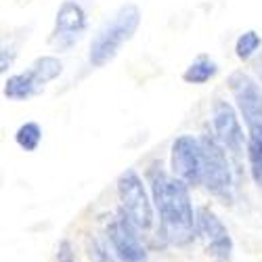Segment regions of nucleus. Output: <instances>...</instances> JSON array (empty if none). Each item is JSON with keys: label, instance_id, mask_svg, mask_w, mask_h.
Instances as JSON below:
<instances>
[{"label": "nucleus", "instance_id": "obj_1", "mask_svg": "<svg viewBox=\"0 0 262 262\" xmlns=\"http://www.w3.org/2000/svg\"><path fill=\"white\" fill-rule=\"evenodd\" d=\"M151 198L160 214V229L168 244L185 248L198 235V212H193L189 185L177 177H168L162 166L147 170Z\"/></svg>", "mask_w": 262, "mask_h": 262}, {"label": "nucleus", "instance_id": "obj_2", "mask_svg": "<svg viewBox=\"0 0 262 262\" xmlns=\"http://www.w3.org/2000/svg\"><path fill=\"white\" fill-rule=\"evenodd\" d=\"M141 26V9L133 3H128L118 9V13L95 34L91 49H89V63L93 68H105L112 63L124 45L135 38Z\"/></svg>", "mask_w": 262, "mask_h": 262}, {"label": "nucleus", "instance_id": "obj_3", "mask_svg": "<svg viewBox=\"0 0 262 262\" xmlns=\"http://www.w3.org/2000/svg\"><path fill=\"white\" fill-rule=\"evenodd\" d=\"M202 154H204V174L202 185L214 198L223 200L225 204H231L233 200V174L227 158V149L221 145L214 135L206 133L200 137Z\"/></svg>", "mask_w": 262, "mask_h": 262}, {"label": "nucleus", "instance_id": "obj_4", "mask_svg": "<svg viewBox=\"0 0 262 262\" xmlns=\"http://www.w3.org/2000/svg\"><path fill=\"white\" fill-rule=\"evenodd\" d=\"M118 200L120 212L126 214L137 231H151L156 223V206L151 204L143 179L137 174V170L128 168L118 177Z\"/></svg>", "mask_w": 262, "mask_h": 262}, {"label": "nucleus", "instance_id": "obj_5", "mask_svg": "<svg viewBox=\"0 0 262 262\" xmlns=\"http://www.w3.org/2000/svg\"><path fill=\"white\" fill-rule=\"evenodd\" d=\"M170 168L172 177L181 179L189 187L202 185V174H204V154H202V143L191 135H181L174 139L170 149Z\"/></svg>", "mask_w": 262, "mask_h": 262}, {"label": "nucleus", "instance_id": "obj_6", "mask_svg": "<svg viewBox=\"0 0 262 262\" xmlns=\"http://www.w3.org/2000/svg\"><path fill=\"white\" fill-rule=\"evenodd\" d=\"M86 28H89V19H86V11L82 9V5L76 0H63L57 9L49 42L57 51H68L82 38Z\"/></svg>", "mask_w": 262, "mask_h": 262}, {"label": "nucleus", "instance_id": "obj_7", "mask_svg": "<svg viewBox=\"0 0 262 262\" xmlns=\"http://www.w3.org/2000/svg\"><path fill=\"white\" fill-rule=\"evenodd\" d=\"M198 235L202 237L206 252L216 262H231L233 239H231L227 227L223 225V221L208 206L198 208Z\"/></svg>", "mask_w": 262, "mask_h": 262}, {"label": "nucleus", "instance_id": "obj_8", "mask_svg": "<svg viewBox=\"0 0 262 262\" xmlns=\"http://www.w3.org/2000/svg\"><path fill=\"white\" fill-rule=\"evenodd\" d=\"M229 91L235 99L237 112L244 118L246 126H254V124H262V91L258 82L248 76L246 72L237 70L229 76L227 80Z\"/></svg>", "mask_w": 262, "mask_h": 262}, {"label": "nucleus", "instance_id": "obj_9", "mask_svg": "<svg viewBox=\"0 0 262 262\" xmlns=\"http://www.w3.org/2000/svg\"><path fill=\"white\" fill-rule=\"evenodd\" d=\"M137 227L126 218L124 212H120L107 227V239L114 250V256L120 262H149L147 252L137 235Z\"/></svg>", "mask_w": 262, "mask_h": 262}, {"label": "nucleus", "instance_id": "obj_10", "mask_svg": "<svg viewBox=\"0 0 262 262\" xmlns=\"http://www.w3.org/2000/svg\"><path fill=\"white\" fill-rule=\"evenodd\" d=\"M212 126H214V137L221 141V145L239 156L244 149V128L239 122V116L235 107L223 99H214L212 105Z\"/></svg>", "mask_w": 262, "mask_h": 262}, {"label": "nucleus", "instance_id": "obj_11", "mask_svg": "<svg viewBox=\"0 0 262 262\" xmlns=\"http://www.w3.org/2000/svg\"><path fill=\"white\" fill-rule=\"evenodd\" d=\"M30 78L34 80V84L42 91L49 82L57 80L61 74H63V63L53 57V55H45V57H38L28 70Z\"/></svg>", "mask_w": 262, "mask_h": 262}, {"label": "nucleus", "instance_id": "obj_12", "mask_svg": "<svg viewBox=\"0 0 262 262\" xmlns=\"http://www.w3.org/2000/svg\"><path fill=\"white\" fill-rule=\"evenodd\" d=\"M248 162H250V174L252 181L262 187V124H254L248 128Z\"/></svg>", "mask_w": 262, "mask_h": 262}, {"label": "nucleus", "instance_id": "obj_13", "mask_svg": "<svg viewBox=\"0 0 262 262\" xmlns=\"http://www.w3.org/2000/svg\"><path fill=\"white\" fill-rule=\"evenodd\" d=\"M38 93H40V89L34 84V80L30 78L28 72L9 76V78L5 80L3 95H5L9 101H28V99L36 97Z\"/></svg>", "mask_w": 262, "mask_h": 262}, {"label": "nucleus", "instance_id": "obj_14", "mask_svg": "<svg viewBox=\"0 0 262 262\" xmlns=\"http://www.w3.org/2000/svg\"><path fill=\"white\" fill-rule=\"evenodd\" d=\"M216 74H218V65H216V61L210 59L208 55H200V57L195 59V61L189 65V68L183 72V82L200 86V84L210 82Z\"/></svg>", "mask_w": 262, "mask_h": 262}, {"label": "nucleus", "instance_id": "obj_15", "mask_svg": "<svg viewBox=\"0 0 262 262\" xmlns=\"http://www.w3.org/2000/svg\"><path fill=\"white\" fill-rule=\"evenodd\" d=\"M15 143L28 151V154H34V151L40 147L42 143V128L38 122H26V124H21L17 128V133H15Z\"/></svg>", "mask_w": 262, "mask_h": 262}, {"label": "nucleus", "instance_id": "obj_16", "mask_svg": "<svg viewBox=\"0 0 262 262\" xmlns=\"http://www.w3.org/2000/svg\"><path fill=\"white\" fill-rule=\"evenodd\" d=\"M262 47V38L256 30H246L235 40V55L239 61H250Z\"/></svg>", "mask_w": 262, "mask_h": 262}, {"label": "nucleus", "instance_id": "obj_17", "mask_svg": "<svg viewBox=\"0 0 262 262\" xmlns=\"http://www.w3.org/2000/svg\"><path fill=\"white\" fill-rule=\"evenodd\" d=\"M15 57H17L15 47H3V53H0V72L7 74V70L13 65Z\"/></svg>", "mask_w": 262, "mask_h": 262}, {"label": "nucleus", "instance_id": "obj_18", "mask_svg": "<svg viewBox=\"0 0 262 262\" xmlns=\"http://www.w3.org/2000/svg\"><path fill=\"white\" fill-rule=\"evenodd\" d=\"M57 260H59V262H76V260H74V252H72V244L68 242V239H63V242L59 244Z\"/></svg>", "mask_w": 262, "mask_h": 262}, {"label": "nucleus", "instance_id": "obj_19", "mask_svg": "<svg viewBox=\"0 0 262 262\" xmlns=\"http://www.w3.org/2000/svg\"><path fill=\"white\" fill-rule=\"evenodd\" d=\"M93 248H95V258H97V262H120L118 258H114L112 254H109V252H107L103 246L95 244Z\"/></svg>", "mask_w": 262, "mask_h": 262}, {"label": "nucleus", "instance_id": "obj_20", "mask_svg": "<svg viewBox=\"0 0 262 262\" xmlns=\"http://www.w3.org/2000/svg\"><path fill=\"white\" fill-rule=\"evenodd\" d=\"M256 70H258L260 80H262V53H260V57H258V61H256Z\"/></svg>", "mask_w": 262, "mask_h": 262}]
</instances>
